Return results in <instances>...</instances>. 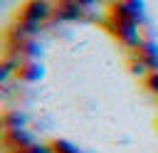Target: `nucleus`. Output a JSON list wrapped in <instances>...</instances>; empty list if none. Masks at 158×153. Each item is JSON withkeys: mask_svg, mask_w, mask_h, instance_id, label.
Here are the masks:
<instances>
[{"mask_svg": "<svg viewBox=\"0 0 158 153\" xmlns=\"http://www.w3.org/2000/svg\"><path fill=\"white\" fill-rule=\"evenodd\" d=\"M52 10H54V2L52 0H27L20 10V20L25 22H32V25H40L42 20L52 17Z\"/></svg>", "mask_w": 158, "mask_h": 153, "instance_id": "f257e3e1", "label": "nucleus"}, {"mask_svg": "<svg viewBox=\"0 0 158 153\" xmlns=\"http://www.w3.org/2000/svg\"><path fill=\"white\" fill-rule=\"evenodd\" d=\"M15 76L20 81H35L40 76V64L35 59H20L15 67Z\"/></svg>", "mask_w": 158, "mask_h": 153, "instance_id": "f03ea898", "label": "nucleus"}, {"mask_svg": "<svg viewBox=\"0 0 158 153\" xmlns=\"http://www.w3.org/2000/svg\"><path fill=\"white\" fill-rule=\"evenodd\" d=\"M143 84H146V89H148V91L158 94V69H151V72L143 76Z\"/></svg>", "mask_w": 158, "mask_h": 153, "instance_id": "7ed1b4c3", "label": "nucleus"}, {"mask_svg": "<svg viewBox=\"0 0 158 153\" xmlns=\"http://www.w3.org/2000/svg\"><path fill=\"white\" fill-rule=\"evenodd\" d=\"M5 128H20L22 126V116L20 114H12V111H5Z\"/></svg>", "mask_w": 158, "mask_h": 153, "instance_id": "20e7f679", "label": "nucleus"}, {"mask_svg": "<svg viewBox=\"0 0 158 153\" xmlns=\"http://www.w3.org/2000/svg\"><path fill=\"white\" fill-rule=\"evenodd\" d=\"M12 153H42V151H40L37 146H32V143H30V146H25V148H17V151H12Z\"/></svg>", "mask_w": 158, "mask_h": 153, "instance_id": "39448f33", "label": "nucleus"}]
</instances>
